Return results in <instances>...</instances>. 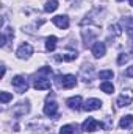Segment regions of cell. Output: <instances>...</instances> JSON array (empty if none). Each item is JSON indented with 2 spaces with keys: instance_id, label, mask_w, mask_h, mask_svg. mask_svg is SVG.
Here are the masks:
<instances>
[{
  "instance_id": "obj_10",
  "label": "cell",
  "mask_w": 133,
  "mask_h": 134,
  "mask_svg": "<svg viewBox=\"0 0 133 134\" xmlns=\"http://www.w3.org/2000/svg\"><path fill=\"white\" fill-rule=\"evenodd\" d=\"M44 114L49 115V117H55V115L58 114V104H57L55 101L47 103V104L44 106Z\"/></svg>"
},
{
  "instance_id": "obj_11",
  "label": "cell",
  "mask_w": 133,
  "mask_h": 134,
  "mask_svg": "<svg viewBox=\"0 0 133 134\" xmlns=\"http://www.w3.org/2000/svg\"><path fill=\"white\" fill-rule=\"evenodd\" d=\"M105 52H106V47H105L103 42H96V44L93 45V55H94L96 58H102V56L105 55Z\"/></svg>"
},
{
  "instance_id": "obj_2",
  "label": "cell",
  "mask_w": 133,
  "mask_h": 134,
  "mask_svg": "<svg viewBox=\"0 0 133 134\" xmlns=\"http://www.w3.org/2000/svg\"><path fill=\"white\" fill-rule=\"evenodd\" d=\"M11 83H13V87L16 89V92H19V94H24V92L28 91V83H27V80H25L24 76H21V75L14 76Z\"/></svg>"
},
{
  "instance_id": "obj_6",
  "label": "cell",
  "mask_w": 133,
  "mask_h": 134,
  "mask_svg": "<svg viewBox=\"0 0 133 134\" xmlns=\"http://www.w3.org/2000/svg\"><path fill=\"white\" fill-rule=\"evenodd\" d=\"M100 108H102V101L99 98H89V100L83 104V109L85 111H97Z\"/></svg>"
},
{
  "instance_id": "obj_9",
  "label": "cell",
  "mask_w": 133,
  "mask_h": 134,
  "mask_svg": "<svg viewBox=\"0 0 133 134\" xmlns=\"http://www.w3.org/2000/svg\"><path fill=\"white\" fill-rule=\"evenodd\" d=\"M81 97L80 95H75V97H70V98H67V106L70 108V109H75V111H78V109H81L83 106H81Z\"/></svg>"
},
{
  "instance_id": "obj_14",
  "label": "cell",
  "mask_w": 133,
  "mask_h": 134,
  "mask_svg": "<svg viewBox=\"0 0 133 134\" xmlns=\"http://www.w3.org/2000/svg\"><path fill=\"white\" fill-rule=\"evenodd\" d=\"M57 8H58V2H57V0H49V2L45 3V6H44V11H45V13H53Z\"/></svg>"
},
{
  "instance_id": "obj_13",
  "label": "cell",
  "mask_w": 133,
  "mask_h": 134,
  "mask_svg": "<svg viewBox=\"0 0 133 134\" xmlns=\"http://www.w3.org/2000/svg\"><path fill=\"white\" fill-rule=\"evenodd\" d=\"M132 123H133V115H124L121 119V122H119V126L124 130V128H129Z\"/></svg>"
},
{
  "instance_id": "obj_22",
  "label": "cell",
  "mask_w": 133,
  "mask_h": 134,
  "mask_svg": "<svg viewBox=\"0 0 133 134\" xmlns=\"http://www.w3.org/2000/svg\"><path fill=\"white\" fill-rule=\"evenodd\" d=\"M125 76H130V78H133V66L129 67V69L125 70Z\"/></svg>"
},
{
  "instance_id": "obj_17",
  "label": "cell",
  "mask_w": 133,
  "mask_h": 134,
  "mask_svg": "<svg viewBox=\"0 0 133 134\" xmlns=\"http://www.w3.org/2000/svg\"><path fill=\"white\" fill-rule=\"evenodd\" d=\"M113 76H114L113 70H100L99 72V78L100 80H110V78H113Z\"/></svg>"
},
{
  "instance_id": "obj_4",
  "label": "cell",
  "mask_w": 133,
  "mask_h": 134,
  "mask_svg": "<svg viewBox=\"0 0 133 134\" xmlns=\"http://www.w3.org/2000/svg\"><path fill=\"white\" fill-rule=\"evenodd\" d=\"M99 122L96 120V119H93V117H88L85 122H83V126H81V130L85 131V133H94L96 130H99Z\"/></svg>"
},
{
  "instance_id": "obj_1",
  "label": "cell",
  "mask_w": 133,
  "mask_h": 134,
  "mask_svg": "<svg viewBox=\"0 0 133 134\" xmlns=\"http://www.w3.org/2000/svg\"><path fill=\"white\" fill-rule=\"evenodd\" d=\"M57 84L63 89H72L77 84V78L74 75H63V76L60 75L57 76Z\"/></svg>"
},
{
  "instance_id": "obj_12",
  "label": "cell",
  "mask_w": 133,
  "mask_h": 134,
  "mask_svg": "<svg viewBox=\"0 0 133 134\" xmlns=\"http://www.w3.org/2000/svg\"><path fill=\"white\" fill-rule=\"evenodd\" d=\"M57 37L55 36H49L47 39H45V48H47V52H53L55 48H57Z\"/></svg>"
},
{
  "instance_id": "obj_7",
  "label": "cell",
  "mask_w": 133,
  "mask_h": 134,
  "mask_svg": "<svg viewBox=\"0 0 133 134\" xmlns=\"http://www.w3.org/2000/svg\"><path fill=\"white\" fill-rule=\"evenodd\" d=\"M33 86H34V89H38V91H45V89H50L52 83H50L49 78H38V80H34Z\"/></svg>"
},
{
  "instance_id": "obj_3",
  "label": "cell",
  "mask_w": 133,
  "mask_h": 134,
  "mask_svg": "<svg viewBox=\"0 0 133 134\" xmlns=\"http://www.w3.org/2000/svg\"><path fill=\"white\" fill-rule=\"evenodd\" d=\"M133 101V91L130 89H127V91H124L121 95H119V98H117V106L119 108H122V106H129V104H132Z\"/></svg>"
},
{
  "instance_id": "obj_18",
  "label": "cell",
  "mask_w": 133,
  "mask_h": 134,
  "mask_svg": "<svg viewBox=\"0 0 133 134\" xmlns=\"http://www.w3.org/2000/svg\"><path fill=\"white\" fill-rule=\"evenodd\" d=\"M77 58V53H67V55H61V56H57L58 61H74Z\"/></svg>"
},
{
  "instance_id": "obj_21",
  "label": "cell",
  "mask_w": 133,
  "mask_h": 134,
  "mask_svg": "<svg viewBox=\"0 0 133 134\" xmlns=\"http://www.w3.org/2000/svg\"><path fill=\"white\" fill-rule=\"evenodd\" d=\"M127 59H129V56H125V55L122 53V55H119V58H117V63H119V64H125V63H127Z\"/></svg>"
},
{
  "instance_id": "obj_25",
  "label": "cell",
  "mask_w": 133,
  "mask_h": 134,
  "mask_svg": "<svg viewBox=\"0 0 133 134\" xmlns=\"http://www.w3.org/2000/svg\"><path fill=\"white\" fill-rule=\"evenodd\" d=\"M132 55H133V50H132Z\"/></svg>"
},
{
  "instance_id": "obj_26",
  "label": "cell",
  "mask_w": 133,
  "mask_h": 134,
  "mask_svg": "<svg viewBox=\"0 0 133 134\" xmlns=\"http://www.w3.org/2000/svg\"><path fill=\"white\" fill-rule=\"evenodd\" d=\"M130 134H133V131H132V133H130Z\"/></svg>"
},
{
  "instance_id": "obj_8",
  "label": "cell",
  "mask_w": 133,
  "mask_h": 134,
  "mask_svg": "<svg viewBox=\"0 0 133 134\" xmlns=\"http://www.w3.org/2000/svg\"><path fill=\"white\" fill-rule=\"evenodd\" d=\"M52 22H53L58 28H61V30H66L67 27H69V17H67V16H55V17L52 19Z\"/></svg>"
},
{
  "instance_id": "obj_5",
  "label": "cell",
  "mask_w": 133,
  "mask_h": 134,
  "mask_svg": "<svg viewBox=\"0 0 133 134\" xmlns=\"http://www.w3.org/2000/svg\"><path fill=\"white\" fill-rule=\"evenodd\" d=\"M33 53V47L30 45V44H22L19 48H17V58H21V59H25V58H30V55Z\"/></svg>"
},
{
  "instance_id": "obj_19",
  "label": "cell",
  "mask_w": 133,
  "mask_h": 134,
  "mask_svg": "<svg viewBox=\"0 0 133 134\" xmlns=\"http://www.w3.org/2000/svg\"><path fill=\"white\" fill-rule=\"evenodd\" d=\"M13 100V95L9 94V92H5V91H2L0 92V101L5 104V103H8V101H11Z\"/></svg>"
},
{
  "instance_id": "obj_16",
  "label": "cell",
  "mask_w": 133,
  "mask_h": 134,
  "mask_svg": "<svg viewBox=\"0 0 133 134\" xmlns=\"http://www.w3.org/2000/svg\"><path fill=\"white\" fill-rule=\"evenodd\" d=\"M75 130H77V126H74V125H64L60 128V134H74Z\"/></svg>"
},
{
  "instance_id": "obj_24",
  "label": "cell",
  "mask_w": 133,
  "mask_h": 134,
  "mask_svg": "<svg viewBox=\"0 0 133 134\" xmlns=\"http://www.w3.org/2000/svg\"><path fill=\"white\" fill-rule=\"evenodd\" d=\"M117 2H122V0H117Z\"/></svg>"
},
{
  "instance_id": "obj_15",
  "label": "cell",
  "mask_w": 133,
  "mask_h": 134,
  "mask_svg": "<svg viewBox=\"0 0 133 134\" xmlns=\"http://www.w3.org/2000/svg\"><path fill=\"white\" fill-rule=\"evenodd\" d=\"M100 89H102L105 94H113V92H114V86H113L111 83H108V81H103V83L100 84Z\"/></svg>"
},
{
  "instance_id": "obj_23",
  "label": "cell",
  "mask_w": 133,
  "mask_h": 134,
  "mask_svg": "<svg viewBox=\"0 0 133 134\" xmlns=\"http://www.w3.org/2000/svg\"><path fill=\"white\" fill-rule=\"evenodd\" d=\"M130 5H132V6H133V0H130Z\"/></svg>"
},
{
  "instance_id": "obj_20",
  "label": "cell",
  "mask_w": 133,
  "mask_h": 134,
  "mask_svg": "<svg viewBox=\"0 0 133 134\" xmlns=\"http://www.w3.org/2000/svg\"><path fill=\"white\" fill-rule=\"evenodd\" d=\"M52 73V69L50 67H41L38 70V75H50Z\"/></svg>"
}]
</instances>
